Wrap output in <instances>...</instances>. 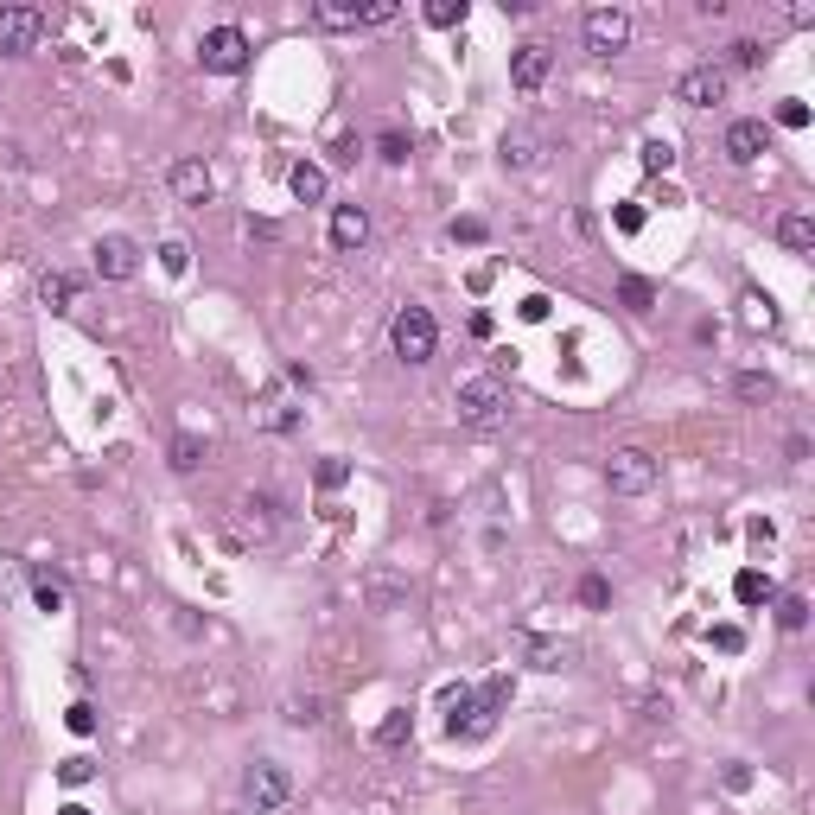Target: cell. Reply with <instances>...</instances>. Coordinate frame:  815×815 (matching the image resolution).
<instances>
[{"label":"cell","mask_w":815,"mask_h":815,"mask_svg":"<svg viewBox=\"0 0 815 815\" xmlns=\"http://www.w3.org/2000/svg\"><path fill=\"white\" fill-rule=\"evenodd\" d=\"M427 26H440V32L465 26V0H427Z\"/></svg>","instance_id":"obj_25"},{"label":"cell","mask_w":815,"mask_h":815,"mask_svg":"<svg viewBox=\"0 0 815 815\" xmlns=\"http://www.w3.org/2000/svg\"><path fill=\"white\" fill-rule=\"evenodd\" d=\"M45 32V13L39 7H0V58H26Z\"/></svg>","instance_id":"obj_7"},{"label":"cell","mask_w":815,"mask_h":815,"mask_svg":"<svg viewBox=\"0 0 815 815\" xmlns=\"http://www.w3.org/2000/svg\"><path fill=\"white\" fill-rule=\"evenodd\" d=\"M777 128H809V102H777Z\"/></svg>","instance_id":"obj_38"},{"label":"cell","mask_w":815,"mask_h":815,"mask_svg":"<svg viewBox=\"0 0 815 815\" xmlns=\"http://www.w3.org/2000/svg\"><path fill=\"white\" fill-rule=\"evenodd\" d=\"M332 160H338V166H351V160H357V141H351V134H338V147H332Z\"/></svg>","instance_id":"obj_43"},{"label":"cell","mask_w":815,"mask_h":815,"mask_svg":"<svg viewBox=\"0 0 815 815\" xmlns=\"http://www.w3.org/2000/svg\"><path fill=\"white\" fill-rule=\"evenodd\" d=\"M777 242L796 249V255H809L815 249V217L809 211H784V217H777Z\"/></svg>","instance_id":"obj_17"},{"label":"cell","mask_w":815,"mask_h":815,"mask_svg":"<svg viewBox=\"0 0 815 815\" xmlns=\"http://www.w3.org/2000/svg\"><path fill=\"white\" fill-rule=\"evenodd\" d=\"M255 427L262 433H293L300 427V402H293L281 383H268L262 395H255Z\"/></svg>","instance_id":"obj_12"},{"label":"cell","mask_w":815,"mask_h":815,"mask_svg":"<svg viewBox=\"0 0 815 815\" xmlns=\"http://www.w3.org/2000/svg\"><path fill=\"white\" fill-rule=\"evenodd\" d=\"M312 20L325 32H357V26H370V0H319Z\"/></svg>","instance_id":"obj_16"},{"label":"cell","mask_w":815,"mask_h":815,"mask_svg":"<svg viewBox=\"0 0 815 815\" xmlns=\"http://www.w3.org/2000/svg\"><path fill=\"white\" fill-rule=\"evenodd\" d=\"M777 624H784V631H803V624H809V599L803 593H784V599H777Z\"/></svg>","instance_id":"obj_27"},{"label":"cell","mask_w":815,"mask_h":815,"mask_svg":"<svg viewBox=\"0 0 815 815\" xmlns=\"http://www.w3.org/2000/svg\"><path fill=\"white\" fill-rule=\"evenodd\" d=\"M58 777H64V784H90V777H96V765H90V758H64V765H58Z\"/></svg>","instance_id":"obj_35"},{"label":"cell","mask_w":815,"mask_h":815,"mask_svg":"<svg viewBox=\"0 0 815 815\" xmlns=\"http://www.w3.org/2000/svg\"><path fill=\"white\" fill-rule=\"evenodd\" d=\"M77 293H83L77 274H45V281H39V300H45L51 312H71V306H77Z\"/></svg>","instance_id":"obj_18"},{"label":"cell","mask_w":815,"mask_h":815,"mask_svg":"<svg viewBox=\"0 0 815 815\" xmlns=\"http://www.w3.org/2000/svg\"><path fill=\"white\" fill-rule=\"evenodd\" d=\"M733 389H739V402H771V395H777V383H771V376H758V370H745Z\"/></svg>","instance_id":"obj_28"},{"label":"cell","mask_w":815,"mask_h":815,"mask_svg":"<svg viewBox=\"0 0 815 815\" xmlns=\"http://www.w3.org/2000/svg\"><path fill=\"white\" fill-rule=\"evenodd\" d=\"M402 739H408V714L395 707V714H389L383 726H376V745H402Z\"/></svg>","instance_id":"obj_34"},{"label":"cell","mask_w":815,"mask_h":815,"mask_svg":"<svg viewBox=\"0 0 815 815\" xmlns=\"http://www.w3.org/2000/svg\"><path fill=\"white\" fill-rule=\"evenodd\" d=\"M287 726H319V701H287Z\"/></svg>","instance_id":"obj_39"},{"label":"cell","mask_w":815,"mask_h":815,"mask_svg":"<svg viewBox=\"0 0 815 815\" xmlns=\"http://www.w3.org/2000/svg\"><path fill=\"white\" fill-rule=\"evenodd\" d=\"M166 459H172V472H198V465H204V440H198V433H172Z\"/></svg>","instance_id":"obj_20"},{"label":"cell","mask_w":815,"mask_h":815,"mask_svg":"<svg viewBox=\"0 0 815 815\" xmlns=\"http://www.w3.org/2000/svg\"><path fill=\"white\" fill-rule=\"evenodd\" d=\"M758 64H765V45H758V39H733V45H726V64H720V71L733 77V71H758Z\"/></svg>","instance_id":"obj_23"},{"label":"cell","mask_w":815,"mask_h":815,"mask_svg":"<svg viewBox=\"0 0 815 815\" xmlns=\"http://www.w3.org/2000/svg\"><path fill=\"white\" fill-rule=\"evenodd\" d=\"M64 726H71L77 739H90V733H96V707H90V701H77L71 714H64Z\"/></svg>","instance_id":"obj_33"},{"label":"cell","mask_w":815,"mask_h":815,"mask_svg":"<svg viewBox=\"0 0 815 815\" xmlns=\"http://www.w3.org/2000/svg\"><path fill=\"white\" fill-rule=\"evenodd\" d=\"M453 408H459V421H465V427H504V414H510V389L497 383V376H465V383L453 389Z\"/></svg>","instance_id":"obj_1"},{"label":"cell","mask_w":815,"mask_h":815,"mask_svg":"<svg viewBox=\"0 0 815 815\" xmlns=\"http://www.w3.org/2000/svg\"><path fill=\"white\" fill-rule=\"evenodd\" d=\"M580 605L605 612V605H612V580H605V574H586V580H580Z\"/></svg>","instance_id":"obj_29"},{"label":"cell","mask_w":815,"mask_h":815,"mask_svg":"<svg viewBox=\"0 0 815 815\" xmlns=\"http://www.w3.org/2000/svg\"><path fill=\"white\" fill-rule=\"evenodd\" d=\"M745 306H752V312H745V319H752V325H777V306H771V293H765V300H758V293H752V300H745Z\"/></svg>","instance_id":"obj_40"},{"label":"cell","mask_w":815,"mask_h":815,"mask_svg":"<svg viewBox=\"0 0 815 815\" xmlns=\"http://www.w3.org/2000/svg\"><path fill=\"white\" fill-rule=\"evenodd\" d=\"M198 64L211 77H236V71H249V32L242 26H211L198 39Z\"/></svg>","instance_id":"obj_5"},{"label":"cell","mask_w":815,"mask_h":815,"mask_svg":"<svg viewBox=\"0 0 815 815\" xmlns=\"http://www.w3.org/2000/svg\"><path fill=\"white\" fill-rule=\"evenodd\" d=\"M166 185H172V198H179V204H211V192H217V172L204 166V160H172Z\"/></svg>","instance_id":"obj_11"},{"label":"cell","mask_w":815,"mask_h":815,"mask_svg":"<svg viewBox=\"0 0 815 815\" xmlns=\"http://www.w3.org/2000/svg\"><path fill=\"white\" fill-rule=\"evenodd\" d=\"M726 77L714 58L707 64H695V71H682V83H675V102H688V109H714V102H726Z\"/></svg>","instance_id":"obj_8"},{"label":"cell","mask_w":815,"mask_h":815,"mask_svg":"<svg viewBox=\"0 0 815 815\" xmlns=\"http://www.w3.org/2000/svg\"><path fill=\"white\" fill-rule=\"evenodd\" d=\"M618 300L631 306L637 319H644V312H656V287L644 281V274H624V281H618Z\"/></svg>","instance_id":"obj_22"},{"label":"cell","mask_w":815,"mask_h":815,"mask_svg":"<svg viewBox=\"0 0 815 815\" xmlns=\"http://www.w3.org/2000/svg\"><path fill=\"white\" fill-rule=\"evenodd\" d=\"M618 230H624V236L644 230V204H618Z\"/></svg>","instance_id":"obj_41"},{"label":"cell","mask_w":815,"mask_h":815,"mask_svg":"<svg viewBox=\"0 0 815 815\" xmlns=\"http://www.w3.org/2000/svg\"><path fill=\"white\" fill-rule=\"evenodd\" d=\"M535 160H542V141L529 128H510L504 134V166H535Z\"/></svg>","instance_id":"obj_21"},{"label":"cell","mask_w":815,"mask_h":815,"mask_svg":"<svg viewBox=\"0 0 815 815\" xmlns=\"http://www.w3.org/2000/svg\"><path fill=\"white\" fill-rule=\"evenodd\" d=\"M733 593H739V605H765L771 599V580L758 574V567H745V574L733 580Z\"/></svg>","instance_id":"obj_24"},{"label":"cell","mask_w":815,"mask_h":815,"mask_svg":"<svg viewBox=\"0 0 815 815\" xmlns=\"http://www.w3.org/2000/svg\"><path fill=\"white\" fill-rule=\"evenodd\" d=\"M363 242H370V211H363V204H338V211H332V249L338 255H357Z\"/></svg>","instance_id":"obj_15"},{"label":"cell","mask_w":815,"mask_h":815,"mask_svg":"<svg viewBox=\"0 0 815 815\" xmlns=\"http://www.w3.org/2000/svg\"><path fill=\"white\" fill-rule=\"evenodd\" d=\"M758 153H771V128H765V121H752V115L733 121V128H726V160H733V166H752Z\"/></svg>","instance_id":"obj_13"},{"label":"cell","mask_w":815,"mask_h":815,"mask_svg":"<svg viewBox=\"0 0 815 815\" xmlns=\"http://www.w3.org/2000/svg\"><path fill=\"white\" fill-rule=\"evenodd\" d=\"M90 255H96L102 281H134V274H141V242H134V236H102Z\"/></svg>","instance_id":"obj_9"},{"label":"cell","mask_w":815,"mask_h":815,"mask_svg":"<svg viewBox=\"0 0 815 815\" xmlns=\"http://www.w3.org/2000/svg\"><path fill=\"white\" fill-rule=\"evenodd\" d=\"M548 71H554V58H548V45H516L510 51V83H516V90H542V83H548Z\"/></svg>","instance_id":"obj_14"},{"label":"cell","mask_w":815,"mask_h":815,"mask_svg":"<svg viewBox=\"0 0 815 815\" xmlns=\"http://www.w3.org/2000/svg\"><path fill=\"white\" fill-rule=\"evenodd\" d=\"M312 478H319V491H338V484L351 478V465H344V459L332 453V459H319V472H312Z\"/></svg>","instance_id":"obj_32"},{"label":"cell","mask_w":815,"mask_h":815,"mask_svg":"<svg viewBox=\"0 0 815 815\" xmlns=\"http://www.w3.org/2000/svg\"><path fill=\"white\" fill-rule=\"evenodd\" d=\"M580 32H586V51H593V58H618V51L631 45V13L624 7H593L580 20Z\"/></svg>","instance_id":"obj_6"},{"label":"cell","mask_w":815,"mask_h":815,"mask_svg":"<svg viewBox=\"0 0 815 815\" xmlns=\"http://www.w3.org/2000/svg\"><path fill=\"white\" fill-rule=\"evenodd\" d=\"M287 185H293V198H300V204H319V198H325V166L300 160V166L287 172Z\"/></svg>","instance_id":"obj_19"},{"label":"cell","mask_w":815,"mask_h":815,"mask_svg":"<svg viewBox=\"0 0 815 815\" xmlns=\"http://www.w3.org/2000/svg\"><path fill=\"white\" fill-rule=\"evenodd\" d=\"M160 268H166V274H185V268H192V249H185V242H166V249H160Z\"/></svg>","instance_id":"obj_36"},{"label":"cell","mask_w":815,"mask_h":815,"mask_svg":"<svg viewBox=\"0 0 815 815\" xmlns=\"http://www.w3.org/2000/svg\"><path fill=\"white\" fill-rule=\"evenodd\" d=\"M58 815H90V809H83V803H64V809H58Z\"/></svg>","instance_id":"obj_45"},{"label":"cell","mask_w":815,"mask_h":815,"mask_svg":"<svg viewBox=\"0 0 815 815\" xmlns=\"http://www.w3.org/2000/svg\"><path fill=\"white\" fill-rule=\"evenodd\" d=\"M510 650L523 656L529 669H542V675L567 669V656H574V644H561V637H535V631H510Z\"/></svg>","instance_id":"obj_10"},{"label":"cell","mask_w":815,"mask_h":815,"mask_svg":"<svg viewBox=\"0 0 815 815\" xmlns=\"http://www.w3.org/2000/svg\"><path fill=\"white\" fill-rule=\"evenodd\" d=\"M376 153H383V160H389V166H402V160H408V153H414V141H408V134H402V128H389V134H383V141H376Z\"/></svg>","instance_id":"obj_31"},{"label":"cell","mask_w":815,"mask_h":815,"mask_svg":"<svg viewBox=\"0 0 815 815\" xmlns=\"http://www.w3.org/2000/svg\"><path fill=\"white\" fill-rule=\"evenodd\" d=\"M714 650L739 656V650H745V631H739V624H714Z\"/></svg>","instance_id":"obj_37"},{"label":"cell","mask_w":815,"mask_h":815,"mask_svg":"<svg viewBox=\"0 0 815 815\" xmlns=\"http://www.w3.org/2000/svg\"><path fill=\"white\" fill-rule=\"evenodd\" d=\"M637 160H644V172H669L675 166V147L669 141H644V147H637Z\"/></svg>","instance_id":"obj_30"},{"label":"cell","mask_w":815,"mask_h":815,"mask_svg":"<svg viewBox=\"0 0 815 815\" xmlns=\"http://www.w3.org/2000/svg\"><path fill=\"white\" fill-rule=\"evenodd\" d=\"M453 242H484V223L478 217H459L453 223Z\"/></svg>","instance_id":"obj_42"},{"label":"cell","mask_w":815,"mask_h":815,"mask_svg":"<svg viewBox=\"0 0 815 815\" xmlns=\"http://www.w3.org/2000/svg\"><path fill=\"white\" fill-rule=\"evenodd\" d=\"M242 790H249V809L255 815H281L293 803V771L274 765V758H255L249 777H242Z\"/></svg>","instance_id":"obj_4"},{"label":"cell","mask_w":815,"mask_h":815,"mask_svg":"<svg viewBox=\"0 0 815 815\" xmlns=\"http://www.w3.org/2000/svg\"><path fill=\"white\" fill-rule=\"evenodd\" d=\"M249 236H262V242H274V236H281V223H268V217H249Z\"/></svg>","instance_id":"obj_44"},{"label":"cell","mask_w":815,"mask_h":815,"mask_svg":"<svg viewBox=\"0 0 815 815\" xmlns=\"http://www.w3.org/2000/svg\"><path fill=\"white\" fill-rule=\"evenodd\" d=\"M32 599H39V612H64V580L58 574H39V580H32Z\"/></svg>","instance_id":"obj_26"},{"label":"cell","mask_w":815,"mask_h":815,"mask_svg":"<svg viewBox=\"0 0 815 815\" xmlns=\"http://www.w3.org/2000/svg\"><path fill=\"white\" fill-rule=\"evenodd\" d=\"M389 344H395V357H402V363H427L433 351H440V325H433L427 306H402L389 319Z\"/></svg>","instance_id":"obj_2"},{"label":"cell","mask_w":815,"mask_h":815,"mask_svg":"<svg viewBox=\"0 0 815 815\" xmlns=\"http://www.w3.org/2000/svg\"><path fill=\"white\" fill-rule=\"evenodd\" d=\"M656 478H663V465H656L644 446H618V453L605 459V484H612V497H650Z\"/></svg>","instance_id":"obj_3"}]
</instances>
